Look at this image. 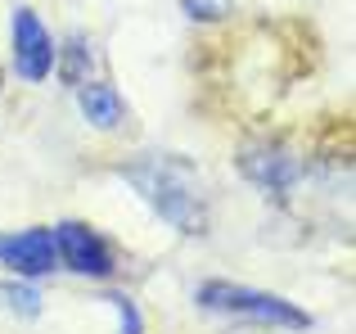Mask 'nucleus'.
Listing matches in <instances>:
<instances>
[{"label":"nucleus","mask_w":356,"mask_h":334,"mask_svg":"<svg viewBox=\"0 0 356 334\" xmlns=\"http://www.w3.org/2000/svg\"><path fill=\"white\" fill-rule=\"evenodd\" d=\"M0 294H5V303L14 312H23V317H36V312H41V294L27 289V285H0Z\"/></svg>","instance_id":"1a4fd4ad"},{"label":"nucleus","mask_w":356,"mask_h":334,"mask_svg":"<svg viewBox=\"0 0 356 334\" xmlns=\"http://www.w3.org/2000/svg\"><path fill=\"white\" fill-rule=\"evenodd\" d=\"M239 172L266 194H289L298 185V176H302V163L280 145H248L239 154Z\"/></svg>","instance_id":"39448f33"},{"label":"nucleus","mask_w":356,"mask_h":334,"mask_svg":"<svg viewBox=\"0 0 356 334\" xmlns=\"http://www.w3.org/2000/svg\"><path fill=\"white\" fill-rule=\"evenodd\" d=\"M54 59H59V45L45 32V23L36 18V9L18 5L14 9V68L23 81H45L54 72Z\"/></svg>","instance_id":"7ed1b4c3"},{"label":"nucleus","mask_w":356,"mask_h":334,"mask_svg":"<svg viewBox=\"0 0 356 334\" xmlns=\"http://www.w3.org/2000/svg\"><path fill=\"white\" fill-rule=\"evenodd\" d=\"M185 14L190 18H203V23H212V18H221L230 9V0H181Z\"/></svg>","instance_id":"9b49d317"},{"label":"nucleus","mask_w":356,"mask_h":334,"mask_svg":"<svg viewBox=\"0 0 356 334\" xmlns=\"http://www.w3.org/2000/svg\"><path fill=\"white\" fill-rule=\"evenodd\" d=\"M108 303L118 308V334H145V321H140V308L127 299V294H108Z\"/></svg>","instance_id":"9d476101"},{"label":"nucleus","mask_w":356,"mask_h":334,"mask_svg":"<svg viewBox=\"0 0 356 334\" xmlns=\"http://www.w3.org/2000/svg\"><path fill=\"white\" fill-rule=\"evenodd\" d=\"M199 308L208 312H226V317H252V321H266V326H280V330H307L312 317L302 308H293L289 299L280 294H266V289H252V285H230V280H208L199 285Z\"/></svg>","instance_id":"f03ea898"},{"label":"nucleus","mask_w":356,"mask_h":334,"mask_svg":"<svg viewBox=\"0 0 356 334\" xmlns=\"http://www.w3.org/2000/svg\"><path fill=\"white\" fill-rule=\"evenodd\" d=\"M50 235H54V253H59V262H68L77 276H90V280L113 276V267H118L113 253H108V244L90 226H81V221H63V226H54Z\"/></svg>","instance_id":"20e7f679"},{"label":"nucleus","mask_w":356,"mask_h":334,"mask_svg":"<svg viewBox=\"0 0 356 334\" xmlns=\"http://www.w3.org/2000/svg\"><path fill=\"white\" fill-rule=\"evenodd\" d=\"M0 267H9L18 276H50L59 267L54 235L50 230H14V235H0Z\"/></svg>","instance_id":"423d86ee"},{"label":"nucleus","mask_w":356,"mask_h":334,"mask_svg":"<svg viewBox=\"0 0 356 334\" xmlns=\"http://www.w3.org/2000/svg\"><path fill=\"white\" fill-rule=\"evenodd\" d=\"M77 104H81V118H86L90 127H99V132H118L122 118H127L122 95L113 86H104V81H86V86H77Z\"/></svg>","instance_id":"0eeeda50"},{"label":"nucleus","mask_w":356,"mask_h":334,"mask_svg":"<svg viewBox=\"0 0 356 334\" xmlns=\"http://www.w3.org/2000/svg\"><path fill=\"white\" fill-rule=\"evenodd\" d=\"M122 181L136 185V194L167 226L185 230V235H203L208 230V190H203V176L185 159H167V154L136 159L122 167Z\"/></svg>","instance_id":"f257e3e1"},{"label":"nucleus","mask_w":356,"mask_h":334,"mask_svg":"<svg viewBox=\"0 0 356 334\" xmlns=\"http://www.w3.org/2000/svg\"><path fill=\"white\" fill-rule=\"evenodd\" d=\"M54 63H59V77L68 81V86H86V81H90V68H95L90 41H86V36H68L63 59H54Z\"/></svg>","instance_id":"6e6552de"}]
</instances>
